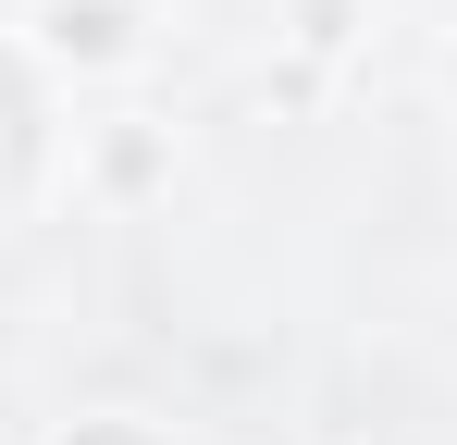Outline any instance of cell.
Here are the masks:
<instances>
[{
	"label": "cell",
	"instance_id": "1",
	"mask_svg": "<svg viewBox=\"0 0 457 445\" xmlns=\"http://www.w3.org/2000/svg\"><path fill=\"white\" fill-rule=\"evenodd\" d=\"M37 50L75 63V74H112V63L149 50V13L137 0H37Z\"/></svg>",
	"mask_w": 457,
	"mask_h": 445
},
{
	"label": "cell",
	"instance_id": "2",
	"mask_svg": "<svg viewBox=\"0 0 457 445\" xmlns=\"http://www.w3.org/2000/svg\"><path fill=\"white\" fill-rule=\"evenodd\" d=\"M25 173H37V99H25V74L0 63V211L25 198Z\"/></svg>",
	"mask_w": 457,
	"mask_h": 445
},
{
	"label": "cell",
	"instance_id": "3",
	"mask_svg": "<svg viewBox=\"0 0 457 445\" xmlns=\"http://www.w3.org/2000/svg\"><path fill=\"white\" fill-rule=\"evenodd\" d=\"M62 445H161V433H137V421H87V433H62Z\"/></svg>",
	"mask_w": 457,
	"mask_h": 445
}]
</instances>
